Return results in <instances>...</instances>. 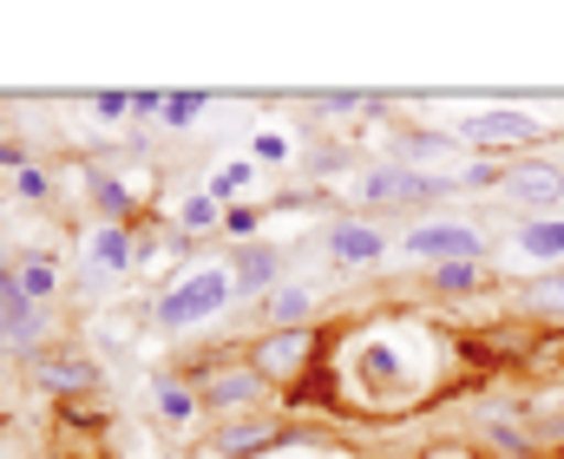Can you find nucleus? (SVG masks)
Returning <instances> with one entry per match:
<instances>
[{
    "mask_svg": "<svg viewBox=\"0 0 564 459\" xmlns=\"http://www.w3.org/2000/svg\"><path fill=\"white\" fill-rule=\"evenodd\" d=\"M453 145H459L453 132H421V139H408V152H401V164H408V157H440V152H453Z\"/></svg>",
    "mask_w": 564,
    "mask_h": 459,
    "instance_id": "26",
    "label": "nucleus"
},
{
    "mask_svg": "<svg viewBox=\"0 0 564 459\" xmlns=\"http://www.w3.org/2000/svg\"><path fill=\"white\" fill-rule=\"evenodd\" d=\"M308 361H315V335L308 328H270L257 341V374L263 381H295Z\"/></svg>",
    "mask_w": 564,
    "mask_h": 459,
    "instance_id": "6",
    "label": "nucleus"
},
{
    "mask_svg": "<svg viewBox=\"0 0 564 459\" xmlns=\"http://www.w3.org/2000/svg\"><path fill=\"white\" fill-rule=\"evenodd\" d=\"M453 139H466V145H539V139H545V119H539V112H519V106H506V112H473V119L453 125Z\"/></svg>",
    "mask_w": 564,
    "mask_h": 459,
    "instance_id": "5",
    "label": "nucleus"
},
{
    "mask_svg": "<svg viewBox=\"0 0 564 459\" xmlns=\"http://www.w3.org/2000/svg\"><path fill=\"white\" fill-rule=\"evenodd\" d=\"M525 303H532V308H564V270H558V276H545V283H532V289H525Z\"/></svg>",
    "mask_w": 564,
    "mask_h": 459,
    "instance_id": "28",
    "label": "nucleus"
},
{
    "mask_svg": "<svg viewBox=\"0 0 564 459\" xmlns=\"http://www.w3.org/2000/svg\"><path fill=\"white\" fill-rule=\"evenodd\" d=\"M263 394H270V381H263L257 368H217V374L197 387V401L217 407V414H230V407H257Z\"/></svg>",
    "mask_w": 564,
    "mask_h": 459,
    "instance_id": "8",
    "label": "nucleus"
},
{
    "mask_svg": "<svg viewBox=\"0 0 564 459\" xmlns=\"http://www.w3.org/2000/svg\"><path fill=\"white\" fill-rule=\"evenodd\" d=\"M250 184H257V157H230V164H217L210 197H217V204H230V197H243Z\"/></svg>",
    "mask_w": 564,
    "mask_h": 459,
    "instance_id": "17",
    "label": "nucleus"
},
{
    "mask_svg": "<svg viewBox=\"0 0 564 459\" xmlns=\"http://www.w3.org/2000/svg\"><path fill=\"white\" fill-rule=\"evenodd\" d=\"M499 197H512V204H532V210H552V217H558L564 164H552V157H519V164H506V171H499Z\"/></svg>",
    "mask_w": 564,
    "mask_h": 459,
    "instance_id": "4",
    "label": "nucleus"
},
{
    "mask_svg": "<svg viewBox=\"0 0 564 459\" xmlns=\"http://www.w3.org/2000/svg\"><path fill=\"white\" fill-rule=\"evenodd\" d=\"M217 223H224V204H217L210 190H197V197H184V204H177V230H184V237L217 230Z\"/></svg>",
    "mask_w": 564,
    "mask_h": 459,
    "instance_id": "19",
    "label": "nucleus"
},
{
    "mask_svg": "<svg viewBox=\"0 0 564 459\" xmlns=\"http://www.w3.org/2000/svg\"><path fill=\"white\" fill-rule=\"evenodd\" d=\"M86 184H93V197H99L106 223H126V217H132V184H119V177H106V171H93Z\"/></svg>",
    "mask_w": 564,
    "mask_h": 459,
    "instance_id": "18",
    "label": "nucleus"
},
{
    "mask_svg": "<svg viewBox=\"0 0 564 459\" xmlns=\"http://www.w3.org/2000/svg\"><path fill=\"white\" fill-rule=\"evenodd\" d=\"M164 99H171V92H158V86H139V92H132V119H158V125H164Z\"/></svg>",
    "mask_w": 564,
    "mask_h": 459,
    "instance_id": "29",
    "label": "nucleus"
},
{
    "mask_svg": "<svg viewBox=\"0 0 564 459\" xmlns=\"http://www.w3.org/2000/svg\"><path fill=\"white\" fill-rule=\"evenodd\" d=\"M426 459H473V447H433Z\"/></svg>",
    "mask_w": 564,
    "mask_h": 459,
    "instance_id": "30",
    "label": "nucleus"
},
{
    "mask_svg": "<svg viewBox=\"0 0 564 459\" xmlns=\"http://www.w3.org/2000/svg\"><path fill=\"white\" fill-rule=\"evenodd\" d=\"M257 223H263V210H257V204H224V230L237 237V250H243V237H250Z\"/></svg>",
    "mask_w": 564,
    "mask_h": 459,
    "instance_id": "24",
    "label": "nucleus"
},
{
    "mask_svg": "<svg viewBox=\"0 0 564 459\" xmlns=\"http://www.w3.org/2000/svg\"><path fill=\"white\" fill-rule=\"evenodd\" d=\"M270 447H276V427H270V420H230V427L217 434V453H224V459L270 453Z\"/></svg>",
    "mask_w": 564,
    "mask_h": 459,
    "instance_id": "12",
    "label": "nucleus"
},
{
    "mask_svg": "<svg viewBox=\"0 0 564 459\" xmlns=\"http://www.w3.org/2000/svg\"><path fill=\"white\" fill-rule=\"evenodd\" d=\"M230 296H237L230 270L204 263V270H191V276H177V283L164 289V303H158V328H171V335H184V328H204L217 308H230Z\"/></svg>",
    "mask_w": 564,
    "mask_h": 459,
    "instance_id": "1",
    "label": "nucleus"
},
{
    "mask_svg": "<svg viewBox=\"0 0 564 459\" xmlns=\"http://www.w3.org/2000/svg\"><path fill=\"white\" fill-rule=\"evenodd\" d=\"M479 276H486V263H440L433 270V289L440 296H466V289H479Z\"/></svg>",
    "mask_w": 564,
    "mask_h": 459,
    "instance_id": "20",
    "label": "nucleus"
},
{
    "mask_svg": "<svg viewBox=\"0 0 564 459\" xmlns=\"http://www.w3.org/2000/svg\"><path fill=\"white\" fill-rule=\"evenodd\" d=\"M401 256H421V263H479L486 256V237L473 223H421L401 237Z\"/></svg>",
    "mask_w": 564,
    "mask_h": 459,
    "instance_id": "3",
    "label": "nucleus"
},
{
    "mask_svg": "<svg viewBox=\"0 0 564 459\" xmlns=\"http://www.w3.org/2000/svg\"><path fill=\"white\" fill-rule=\"evenodd\" d=\"M204 106H210V92H171V99H164V125L184 132L191 119H204Z\"/></svg>",
    "mask_w": 564,
    "mask_h": 459,
    "instance_id": "22",
    "label": "nucleus"
},
{
    "mask_svg": "<svg viewBox=\"0 0 564 459\" xmlns=\"http://www.w3.org/2000/svg\"><path fill=\"white\" fill-rule=\"evenodd\" d=\"M33 381L53 387V394H79V387H99V368L73 361V354H53V361H33Z\"/></svg>",
    "mask_w": 564,
    "mask_h": 459,
    "instance_id": "11",
    "label": "nucleus"
},
{
    "mask_svg": "<svg viewBox=\"0 0 564 459\" xmlns=\"http://www.w3.org/2000/svg\"><path fill=\"white\" fill-rule=\"evenodd\" d=\"M308 308H315V296H308L302 283H282L276 296H263V315H270L276 328H302V321H308Z\"/></svg>",
    "mask_w": 564,
    "mask_h": 459,
    "instance_id": "16",
    "label": "nucleus"
},
{
    "mask_svg": "<svg viewBox=\"0 0 564 459\" xmlns=\"http://www.w3.org/2000/svg\"><path fill=\"white\" fill-rule=\"evenodd\" d=\"M13 276H20V296H26L33 308H46L53 296H59V263H53V256H26Z\"/></svg>",
    "mask_w": 564,
    "mask_h": 459,
    "instance_id": "14",
    "label": "nucleus"
},
{
    "mask_svg": "<svg viewBox=\"0 0 564 459\" xmlns=\"http://www.w3.org/2000/svg\"><path fill=\"white\" fill-rule=\"evenodd\" d=\"M230 283H237V296H276L282 289V250L276 243H243L237 263H230Z\"/></svg>",
    "mask_w": 564,
    "mask_h": 459,
    "instance_id": "9",
    "label": "nucleus"
},
{
    "mask_svg": "<svg viewBox=\"0 0 564 459\" xmlns=\"http://www.w3.org/2000/svg\"><path fill=\"white\" fill-rule=\"evenodd\" d=\"M519 250L539 256V263H564V217H532L519 230Z\"/></svg>",
    "mask_w": 564,
    "mask_h": 459,
    "instance_id": "13",
    "label": "nucleus"
},
{
    "mask_svg": "<svg viewBox=\"0 0 564 459\" xmlns=\"http://www.w3.org/2000/svg\"><path fill=\"white\" fill-rule=\"evenodd\" d=\"M250 152H257V164H289L295 145H289L282 132H257V139H250Z\"/></svg>",
    "mask_w": 564,
    "mask_h": 459,
    "instance_id": "25",
    "label": "nucleus"
},
{
    "mask_svg": "<svg viewBox=\"0 0 564 459\" xmlns=\"http://www.w3.org/2000/svg\"><path fill=\"white\" fill-rule=\"evenodd\" d=\"M328 256H335V270H375L388 256V237L375 223H361V217H341L328 230Z\"/></svg>",
    "mask_w": 564,
    "mask_h": 459,
    "instance_id": "7",
    "label": "nucleus"
},
{
    "mask_svg": "<svg viewBox=\"0 0 564 459\" xmlns=\"http://www.w3.org/2000/svg\"><path fill=\"white\" fill-rule=\"evenodd\" d=\"M486 440H492V447H506V453H532V434H525L512 414H486Z\"/></svg>",
    "mask_w": 564,
    "mask_h": 459,
    "instance_id": "21",
    "label": "nucleus"
},
{
    "mask_svg": "<svg viewBox=\"0 0 564 459\" xmlns=\"http://www.w3.org/2000/svg\"><path fill=\"white\" fill-rule=\"evenodd\" d=\"M93 119H132V92H93Z\"/></svg>",
    "mask_w": 564,
    "mask_h": 459,
    "instance_id": "27",
    "label": "nucleus"
},
{
    "mask_svg": "<svg viewBox=\"0 0 564 459\" xmlns=\"http://www.w3.org/2000/svg\"><path fill=\"white\" fill-rule=\"evenodd\" d=\"M132 256H139V243H132L126 223H99V230L86 237V263H93V276H126Z\"/></svg>",
    "mask_w": 564,
    "mask_h": 459,
    "instance_id": "10",
    "label": "nucleus"
},
{
    "mask_svg": "<svg viewBox=\"0 0 564 459\" xmlns=\"http://www.w3.org/2000/svg\"><path fill=\"white\" fill-rule=\"evenodd\" d=\"M158 414H164L171 427H191V420L204 414V401H197L191 381H171V374H164V381H158Z\"/></svg>",
    "mask_w": 564,
    "mask_h": 459,
    "instance_id": "15",
    "label": "nucleus"
},
{
    "mask_svg": "<svg viewBox=\"0 0 564 459\" xmlns=\"http://www.w3.org/2000/svg\"><path fill=\"white\" fill-rule=\"evenodd\" d=\"M446 190H459V171H414V164H381L361 184L368 204H426V197H446Z\"/></svg>",
    "mask_w": 564,
    "mask_h": 459,
    "instance_id": "2",
    "label": "nucleus"
},
{
    "mask_svg": "<svg viewBox=\"0 0 564 459\" xmlns=\"http://www.w3.org/2000/svg\"><path fill=\"white\" fill-rule=\"evenodd\" d=\"M13 190H20V204H46L53 197V177L40 164H26V171H13Z\"/></svg>",
    "mask_w": 564,
    "mask_h": 459,
    "instance_id": "23",
    "label": "nucleus"
}]
</instances>
